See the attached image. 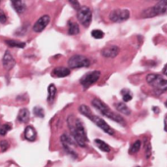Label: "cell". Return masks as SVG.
Wrapping results in <instances>:
<instances>
[{
  "instance_id": "obj_1",
  "label": "cell",
  "mask_w": 167,
  "mask_h": 167,
  "mask_svg": "<svg viewBox=\"0 0 167 167\" xmlns=\"http://www.w3.org/2000/svg\"><path fill=\"white\" fill-rule=\"evenodd\" d=\"M67 124L69 130H70L71 136L73 137L75 142L77 143V145L83 148L87 146L89 138L82 120L74 116H69L67 118Z\"/></svg>"
},
{
  "instance_id": "obj_2",
  "label": "cell",
  "mask_w": 167,
  "mask_h": 167,
  "mask_svg": "<svg viewBox=\"0 0 167 167\" xmlns=\"http://www.w3.org/2000/svg\"><path fill=\"white\" fill-rule=\"evenodd\" d=\"M91 105H93V107L94 108H96L97 111H99L102 114V116H104L105 117L110 118L111 120H113V121L121 124L122 126H126L125 119L122 116H120L118 113L112 112L110 109V108H109L105 103H103L101 100L97 99V98L93 99V100H91Z\"/></svg>"
},
{
  "instance_id": "obj_3",
  "label": "cell",
  "mask_w": 167,
  "mask_h": 167,
  "mask_svg": "<svg viewBox=\"0 0 167 167\" xmlns=\"http://www.w3.org/2000/svg\"><path fill=\"white\" fill-rule=\"evenodd\" d=\"M79 111H80L81 113L83 114V116H87L90 120H91V121H93L97 126V127L100 128L103 132H105L106 134H108V135H114L115 134L114 129L111 128L110 126H109L101 117L97 116H94V114L91 112L90 108L88 106H86V105L80 106Z\"/></svg>"
},
{
  "instance_id": "obj_4",
  "label": "cell",
  "mask_w": 167,
  "mask_h": 167,
  "mask_svg": "<svg viewBox=\"0 0 167 167\" xmlns=\"http://www.w3.org/2000/svg\"><path fill=\"white\" fill-rule=\"evenodd\" d=\"M146 80L148 85H151L156 95L163 94L167 91V80L157 73H149L147 75Z\"/></svg>"
},
{
  "instance_id": "obj_5",
  "label": "cell",
  "mask_w": 167,
  "mask_h": 167,
  "mask_svg": "<svg viewBox=\"0 0 167 167\" xmlns=\"http://www.w3.org/2000/svg\"><path fill=\"white\" fill-rule=\"evenodd\" d=\"M167 14V0H161L152 7H147L142 12V17L146 19Z\"/></svg>"
},
{
  "instance_id": "obj_6",
  "label": "cell",
  "mask_w": 167,
  "mask_h": 167,
  "mask_svg": "<svg viewBox=\"0 0 167 167\" xmlns=\"http://www.w3.org/2000/svg\"><path fill=\"white\" fill-rule=\"evenodd\" d=\"M60 142H61V145L64 149V151L70 155V157H74V158H77L78 157V153L75 151V146L77 145V143L75 142V140L73 139V137L68 135V134H63L60 137Z\"/></svg>"
},
{
  "instance_id": "obj_7",
  "label": "cell",
  "mask_w": 167,
  "mask_h": 167,
  "mask_svg": "<svg viewBox=\"0 0 167 167\" xmlns=\"http://www.w3.org/2000/svg\"><path fill=\"white\" fill-rule=\"evenodd\" d=\"M90 65V61L88 57L84 55H73L68 60V67L71 70L81 67H88Z\"/></svg>"
},
{
  "instance_id": "obj_8",
  "label": "cell",
  "mask_w": 167,
  "mask_h": 167,
  "mask_svg": "<svg viewBox=\"0 0 167 167\" xmlns=\"http://www.w3.org/2000/svg\"><path fill=\"white\" fill-rule=\"evenodd\" d=\"M77 18L81 25H83L85 27H89L93 20V13L90 8L88 6H82L77 13Z\"/></svg>"
},
{
  "instance_id": "obj_9",
  "label": "cell",
  "mask_w": 167,
  "mask_h": 167,
  "mask_svg": "<svg viewBox=\"0 0 167 167\" xmlns=\"http://www.w3.org/2000/svg\"><path fill=\"white\" fill-rule=\"evenodd\" d=\"M100 71H90L88 73H86L85 75L81 78L80 83L82 84V86L85 88H90L91 85H94L99 81V79L100 78Z\"/></svg>"
},
{
  "instance_id": "obj_10",
  "label": "cell",
  "mask_w": 167,
  "mask_h": 167,
  "mask_svg": "<svg viewBox=\"0 0 167 167\" xmlns=\"http://www.w3.org/2000/svg\"><path fill=\"white\" fill-rule=\"evenodd\" d=\"M130 18V11L127 9H115L109 14V19L113 22H122Z\"/></svg>"
},
{
  "instance_id": "obj_11",
  "label": "cell",
  "mask_w": 167,
  "mask_h": 167,
  "mask_svg": "<svg viewBox=\"0 0 167 167\" xmlns=\"http://www.w3.org/2000/svg\"><path fill=\"white\" fill-rule=\"evenodd\" d=\"M49 22H50V16L43 15L34 22V25L33 26V31L34 32H42L49 25Z\"/></svg>"
},
{
  "instance_id": "obj_12",
  "label": "cell",
  "mask_w": 167,
  "mask_h": 167,
  "mask_svg": "<svg viewBox=\"0 0 167 167\" xmlns=\"http://www.w3.org/2000/svg\"><path fill=\"white\" fill-rule=\"evenodd\" d=\"M119 52H120V48L117 45H110V46H106V47L103 48L100 52V54L102 57H104V58L111 59V58L117 57Z\"/></svg>"
},
{
  "instance_id": "obj_13",
  "label": "cell",
  "mask_w": 167,
  "mask_h": 167,
  "mask_svg": "<svg viewBox=\"0 0 167 167\" xmlns=\"http://www.w3.org/2000/svg\"><path fill=\"white\" fill-rule=\"evenodd\" d=\"M2 65H3V67L7 71L12 70L16 65L15 59L13 58V56L11 55L10 51H8V50L5 51V53H4V56L2 58Z\"/></svg>"
},
{
  "instance_id": "obj_14",
  "label": "cell",
  "mask_w": 167,
  "mask_h": 167,
  "mask_svg": "<svg viewBox=\"0 0 167 167\" xmlns=\"http://www.w3.org/2000/svg\"><path fill=\"white\" fill-rule=\"evenodd\" d=\"M70 68L64 67H57L51 72V75L54 77H66L68 75H70Z\"/></svg>"
},
{
  "instance_id": "obj_15",
  "label": "cell",
  "mask_w": 167,
  "mask_h": 167,
  "mask_svg": "<svg viewBox=\"0 0 167 167\" xmlns=\"http://www.w3.org/2000/svg\"><path fill=\"white\" fill-rule=\"evenodd\" d=\"M24 137H25L26 140L30 141V142L36 141V139H37V130L31 125L27 126V127L25 128V131H24Z\"/></svg>"
},
{
  "instance_id": "obj_16",
  "label": "cell",
  "mask_w": 167,
  "mask_h": 167,
  "mask_svg": "<svg viewBox=\"0 0 167 167\" xmlns=\"http://www.w3.org/2000/svg\"><path fill=\"white\" fill-rule=\"evenodd\" d=\"M17 120L21 123H27L30 120V111L26 108H21L17 116Z\"/></svg>"
},
{
  "instance_id": "obj_17",
  "label": "cell",
  "mask_w": 167,
  "mask_h": 167,
  "mask_svg": "<svg viewBox=\"0 0 167 167\" xmlns=\"http://www.w3.org/2000/svg\"><path fill=\"white\" fill-rule=\"evenodd\" d=\"M114 107L120 113L125 114V116H130L131 114V109L124 102H116L114 104Z\"/></svg>"
},
{
  "instance_id": "obj_18",
  "label": "cell",
  "mask_w": 167,
  "mask_h": 167,
  "mask_svg": "<svg viewBox=\"0 0 167 167\" xmlns=\"http://www.w3.org/2000/svg\"><path fill=\"white\" fill-rule=\"evenodd\" d=\"M13 8L15 9V11L18 14H23L27 9V5L24 1H20V0H16V1H12L11 2Z\"/></svg>"
},
{
  "instance_id": "obj_19",
  "label": "cell",
  "mask_w": 167,
  "mask_h": 167,
  "mask_svg": "<svg viewBox=\"0 0 167 167\" xmlns=\"http://www.w3.org/2000/svg\"><path fill=\"white\" fill-rule=\"evenodd\" d=\"M47 91H48V95H47V102L50 104H53L55 98H56V95H57V89L55 87L54 84H50L47 88Z\"/></svg>"
},
{
  "instance_id": "obj_20",
  "label": "cell",
  "mask_w": 167,
  "mask_h": 167,
  "mask_svg": "<svg viewBox=\"0 0 167 167\" xmlns=\"http://www.w3.org/2000/svg\"><path fill=\"white\" fill-rule=\"evenodd\" d=\"M94 145L97 147V149H99L103 153H110V151H111L110 146L100 139H94Z\"/></svg>"
},
{
  "instance_id": "obj_21",
  "label": "cell",
  "mask_w": 167,
  "mask_h": 167,
  "mask_svg": "<svg viewBox=\"0 0 167 167\" xmlns=\"http://www.w3.org/2000/svg\"><path fill=\"white\" fill-rule=\"evenodd\" d=\"M68 33L70 35H77L80 33V26L77 22H69L68 24Z\"/></svg>"
},
{
  "instance_id": "obj_22",
  "label": "cell",
  "mask_w": 167,
  "mask_h": 167,
  "mask_svg": "<svg viewBox=\"0 0 167 167\" xmlns=\"http://www.w3.org/2000/svg\"><path fill=\"white\" fill-rule=\"evenodd\" d=\"M5 43H6L9 46V47H14V48H24L25 46H26L25 42L17 41V40H13V39L5 40Z\"/></svg>"
},
{
  "instance_id": "obj_23",
  "label": "cell",
  "mask_w": 167,
  "mask_h": 167,
  "mask_svg": "<svg viewBox=\"0 0 167 167\" xmlns=\"http://www.w3.org/2000/svg\"><path fill=\"white\" fill-rule=\"evenodd\" d=\"M142 148V141L141 140H137L131 145L129 149V153L130 154H135L137 153H139V151Z\"/></svg>"
},
{
  "instance_id": "obj_24",
  "label": "cell",
  "mask_w": 167,
  "mask_h": 167,
  "mask_svg": "<svg viewBox=\"0 0 167 167\" xmlns=\"http://www.w3.org/2000/svg\"><path fill=\"white\" fill-rule=\"evenodd\" d=\"M121 96H122L123 102H130L132 99H133L132 92L127 88H124V89L121 90Z\"/></svg>"
},
{
  "instance_id": "obj_25",
  "label": "cell",
  "mask_w": 167,
  "mask_h": 167,
  "mask_svg": "<svg viewBox=\"0 0 167 167\" xmlns=\"http://www.w3.org/2000/svg\"><path fill=\"white\" fill-rule=\"evenodd\" d=\"M143 149H145V154H146V157L147 158H149L152 155V144L148 140H145L143 141Z\"/></svg>"
},
{
  "instance_id": "obj_26",
  "label": "cell",
  "mask_w": 167,
  "mask_h": 167,
  "mask_svg": "<svg viewBox=\"0 0 167 167\" xmlns=\"http://www.w3.org/2000/svg\"><path fill=\"white\" fill-rule=\"evenodd\" d=\"M33 114L36 116H37V117H40V118L44 117V111H43V108H40V107H36V108H33Z\"/></svg>"
},
{
  "instance_id": "obj_27",
  "label": "cell",
  "mask_w": 167,
  "mask_h": 167,
  "mask_svg": "<svg viewBox=\"0 0 167 167\" xmlns=\"http://www.w3.org/2000/svg\"><path fill=\"white\" fill-rule=\"evenodd\" d=\"M91 36L95 39H101L103 36H104V32L100 30H94L91 31Z\"/></svg>"
},
{
  "instance_id": "obj_28",
  "label": "cell",
  "mask_w": 167,
  "mask_h": 167,
  "mask_svg": "<svg viewBox=\"0 0 167 167\" xmlns=\"http://www.w3.org/2000/svg\"><path fill=\"white\" fill-rule=\"evenodd\" d=\"M11 128H12V126H11L9 123L4 124L2 127H0V135H1V136H5V135L7 134V132L11 130Z\"/></svg>"
},
{
  "instance_id": "obj_29",
  "label": "cell",
  "mask_w": 167,
  "mask_h": 167,
  "mask_svg": "<svg viewBox=\"0 0 167 167\" xmlns=\"http://www.w3.org/2000/svg\"><path fill=\"white\" fill-rule=\"evenodd\" d=\"M10 147V144L8 141L6 140H2L1 142H0V149H1V151L2 152H5V151H7V149H9Z\"/></svg>"
},
{
  "instance_id": "obj_30",
  "label": "cell",
  "mask_w": 167,
  "mask_h": 167,
  "mask_svg": "<svg viewBox=\"0 0 167 167\" xmlns=\"http://www.w3.org/2000/svg\"><path fill=\"white\" fill-rule=\"evenodd\" d=\"M6 22H7V16L3 10L0 9V22H1V24H5Z\"/></svg>"
},
{
  "instance_id": "obj_31",
  "label": "cell",
  "mask_w": 167,
  "mask_h": 167,
  "mask_svg": "<svg viewBox=\"0 0 167 167\" xmlns=\"http://www.w3.org/2000/svg\"><path fill=\"white\" fill-rule=\"evenodd\" d=\"M69 3H70V4L72 5V6H73V8H74L75 10H77V11H79V10L81 9V7H82L78 1H70Z\"/></svg>"
},
{
  "instance_id": "obj_32",
  "label": "cell",
  "mask_w": 167,
  "mask_h": 167,
  "mask_svg": "<svg viewBox=\"0 0 167 167\" xmlns=\"http://www.w3.org/2000/svg\"><path fill=\"white\" fill-rule=\"evenodd\" d=\"M164 130L167 132V114L165 116V118H164Z\"/></svg>"
},
{
  "instance_id": "obj_33",
  "label": "cell",
  "mask_w": 167,
  "mask_h": 167,
  "mask_svg": "<svg viewBox=\"0 0 167 167\" xmlns=\"http://www.w3.org/2000/svg\"><path fill=\"white\" fill-rule=\"evenodd\" d=\"M162 72H163V74H164V75L167 77V65H165V66H164L163 70H162Z\"/></svg>"
},
{
  "instance_id": "obj_34",
  "label": "cell",
  "mask_w": 167,
  "mask_h": 167,
  "mask_svg": "<svg viewBox=\"0 0 167 167\" xmlns=\"http://www.w3.org/2000/svg\"><path fill=\"white\" fill-rule=\"evenodd\" d=\"M164 105H165V107H166V108H167V101H166V102H165V103H164Z\"/></svg>"
},
{
  "instance_id": "obj_35",
  "label": "cell",
  "mask_w": 167,
  "mask_h": 167,
  "mask_svg": "<svg viewBox=\"0 0 167 167\" xmlns=\"http://www.w3.org/2000/svg\"><path fill=\"white\" fill-rule=\"evenodd\" d=\"M137 167H140V166H137Z\"/></svg>"
}]
</instances>
